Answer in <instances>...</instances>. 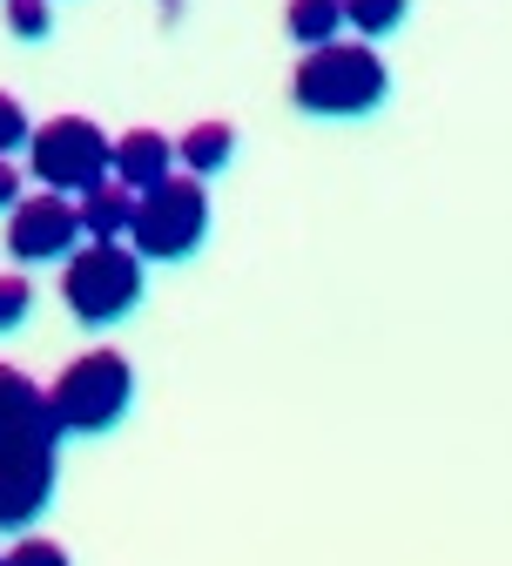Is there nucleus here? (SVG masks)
Masks as SVG:
<instances>
[{
	"label": "nucleus",
	"mask_w": 512,
	"mask_h": 566,
	"mask_svg": "<svg viewBox=\"0 0 512 566\" xmlns=\"http://www.w3.org/2000/svg\"><path fill=\"white\" fill-rule=\"evenodd\" d=\"M391 95V67L372 54V41H317L304 48L297 75H290V102L304 115H372Z\"/></svg>",
	"instance_id": "obj_1"
},
{
	"label": "nucleus",
	"mask_w": 512,
	"mask_h": 566,
	"mask_svg": "<svg viewBox=\"0 0 512 566\" xmlns=\"http://www.w3.org/2000/svg\"><path fill=\"white\" fill-rule=\"evenodd\" d=\"M61 304L75 324L102 331L122 324L142 304V256L122 237H82L75 250L61 256Z\"/></svg>",
	"instance_id": "obj_2"
},
{
	"label": "nucleus",
	"mask_w": 512,
	"mask_h": 566,
	"mask_svg": "<svg viewBox=\"0 0 512 566\" xmlns=\"http://www.w3.org/2000/svg\"><path fill=\"white\" fill-rule=\"evenodd\" d=\"M209 237V189L202 176H163L149 189H135V217H128V250L142 263H182Z\"/></svg>",
	"instance_id": "obj_3"
},
{
	"label": "nucleus",
	"mask_w": 512,
	"mask_h": 566,
	"mask_svg": "<svg viewBox=\"0 0 512 566\" xmlns=\"http://www.w3.org/2000/svg\"><path fill=\"white\" fill-rule=\"evenodd\" d=\"M41 398H48V418L61 432H115L135 405V371L122 350H82Z\"/></svg>",
	"instance_id": "obj_4"
},
{
	"label": "nucleus",
	"mask_w": 512,
	"mask_h": 566,
	"mask_svg": "<svg viewBox=\"0 0 512 566\" xmlns=\"http://www.w3.org/2000/svg\"><path fill=\"white\" fill-rule=\"evenodd\" d=\"M61 459V424L41 411L14 439H0V533H21L48 513L54 500V465Z\"/></svg>",
	"instance_id": "obj_5"
},
{
	"label": "nucleus",
	"mask_w": 512,
	"mask_h": 566,
	"mask_svg": "<svg viewBox=\"0 0 512 566\" xmlns=\"http://www.w3.org/2000/svg\"><path fill=\"white\" fill-rule=\"evenodd\" d=\"M28 169H34L41 189L82 196L88 182L108 176V135L88 115H54V122L28 128Z\"/></svg>",
	"instance_id": "obj_6"
},
{
	"label": "nucleus",
	"mask_w": 512,
	"mask_h": 566,
	"mask_svg": "<svg viewBox=\"0 0 512 566\" xmlns=\"http://www.w3.org/2000/svg\"><path fill=\"white\" fill-rule=\"evenodd\" d=\"M82 243V217L61 189H41V196H21L8 209V256L14 263H61L67 250Z\"/></svg>",
	"instance_id": "obj_7"
},
{
	"label": "nucleus",
	"mask_w": 512,
	"mask_h": 566,
	"mask_svg": "<svg viewBox=\"0 0 512 566\" xmlns=\"http://www.w3.org/2000/svg\"><path fill=\"white\" fill-rule=\"evenodd\" d=\"M169 169H176V142L156 135V128H128V135L108 142V176H115L122 189H149V182H163Z\"/></svg>",
	"instance_id": "obj_8"
},
{
	"label": "nucleus",
	"mask_w": 512,
	"mask_h": 566,
	"mask_svg": "<svg viewBox=\"0 0 512 566\" xmlns=\"http://www.w3.org/2000/svg\"><path fill=\"white\" fill-rule=\"evenodd\" d=\"M75 217H82V237H128V217H135V189H122L115 176L88 182L75 196Z\"/></svg>",
	"instance_id": "obj_9"
},
{
	"label": "nucleus",
	"mask_w": 512,
	"mask_h": 566,
	"mask_svg": "<svg viewBox=\"0 0 512 566\" xmlns=\"http://www.w3.org/2000/svg\"><path fill=\"white\" fill-rule=\"evenodd\" d=\"M230 156H237V128H230V122H196V128L176 142L182 176H216V169H230Z\"/></svg>",
	"instance_id": "obj_10"
},
{
	"label": "nucleus",
	"mask_w": 512,
	"mask_h": 566,
	"mask_svg": "<svg viewBox=\"0 0 512 566\" xmlns=\"http://www.w3.org/2000/svg\"><path fill=\"white\" fill-rule=\"evenodd\" d=\"M41 411H48L41 385H34L28 371H14V365H0V439H14L21 424H34Z\"/></svg>",
	"instance_id": "obj_11"
},
{
	"label": "nucleus",
	"mask_w": 512,
	"mask_h": 566,
	"mask_svg": "<svg viewBox=\"0 0 512 566\" xmlns=\"http://www.w3.org/2000/svg\"><path fill=\"white\" fill-rule=\"evenodd\" d=\"M283 28H290V41H297V48H317V41H337L344 8H337V0H290Z\"/></svg>",
	"instance_id": "obj_12"
},
{
	"label": "nucleus",
	"mask_w": 512,
	"mask_h": 566,
	"mask_svg": "<svg viewBox=\"0 0 512 566\" xmlns=\"http://www.w3.org/2000/svg\"><path fill=\"white\" fill-rule=\"evenodd\" d=\"M337 8H344V28H357L364 41H378V34H391V28H405L411 0H337Z\"/></svg>",
	"instance_id": "obj_13"
},
{
	"label": "nucleus",
	"mask_w": 512,
	"mask_h": 566,
	"mask_svg": "<svg viewBox=\"0 0 512 566\" xmlns=\"http://www.w3.org/2000/svg\"><path fill=\"white\" fill-rule=\"evenodd\" d=\"M34 311V283L14 276V270H0V331H21Z\"/></svg>",
	"instance_id": "obj_14"
},
{
	"label": "nucleus",
	"mask_w": 512,
	"mask_h": 566,
	"mask_svg": "<svg viewBox=\"0 0 512 566\" xmlns=\"http://www.w3.org/2000/svg\"><path fill=\"white\" fill-rule=\"evenodd\" d=\"M8 28H14L21 41H48V28H54L48 0H8Z\"/></svg>",
	"instance_id": "obj_15"
},
{
	"label": "nucleus",
	"mask_w": 512,
	"mask_h": 566,
	"mask_svg": "<svg viewBox=\"0 0 512 566\" xmlns=\"http://www.w3.org/2000/svg\"><path fill=\"white\" fill-rule=\"evenodd\" d=\"M28 108L14 102V95H0V156H14V149H28Z\"/></svg>",
	"instance_id": "obj_16"
},
{
	"label": "nucleus",
	"mask_w": 512,
	"mask_h": 566,
	"mask_svg": "<svg viewBox=\"0 0 512 566\" xmlns=\"http://www.w3.org/2000/svg\"><path fill=\"white\" fill-rule=\"evenodd\" d=\"M0 559H8V566H67V546H54V539H14Z\"/></svg>",
	"instance_id": "obj_17"
},
{
	"label": "nucleus",
	"mask_w": 512,
	"mask_h": 566,
	"mask_svg": "<svg viewBox=\"0 0 512 566\" xmlns=\"http://www.w3.org/2000/svg\"><path fill=\"white\" fill-rule=\"evenodd\" d=\"M21 202V169H14V156H0V209H14Z\"/></svg>",
	"instance_id": "obj_18"
},
{
	"label": "nucleus",
	"mask_w": 512,
	"mask_h": 566,
	"mask_svg": "<svg viewBox=\"0 0 512 566\" xmlns=\"http://www.w3.org/2000/svg\"><path fill=\"white\" fill-rule=\"evenodd\" d=\"M163 8H169V14H176V8H182V0H163Z\"/></svg>",
	"instance_id": "obj_19"
}]
</instances>
